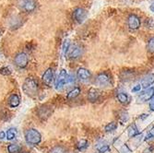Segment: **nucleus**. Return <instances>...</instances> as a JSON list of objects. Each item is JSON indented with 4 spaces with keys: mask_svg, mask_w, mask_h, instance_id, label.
I'll return each instance as SVG.
<instances>
[{
    "mask_svg": "<svg viewBox=\"0 0 154 153\" xmlns=\"http://www.w3.org/2000/svg\"><path fill=\"white\" fill-rule=\"evenodd\" d=\"M96 83L102 87L109 86L112 84V77L108 72H101L96 77Z\"/></svg>",
    "mask_w": 154,
    "mask_h": 153,
    "instance_id": "423d86ee",
    "label": "nucleus"
},
{
    "mask_svg": "<svg viewBox=\"0 0 154 153\" xmlns=\"http://www.w3.org/2000/svg\"><path fill=\"white\" fill-rule=\"evenodd\" d=\"M52 112H53V110L50 106L43 105V106L39 107V109L37 110V115L42 120H45L51 115Z\"/></svg>",
    "mask_w": 154,
    "mask_h": 153,
    "instance_id": "9d476101",
    "label": "nucleus"
},
{
    "mask_svg": "<svg viewBox=\"0 0 154 153\" xmlns=\"http://www.w3.org/2000/svg\"><path fill=\"white\" fill-rule=\"evenodd\" d=\"M153 96H154V89L153 88L148 89L146 91H144L137 97V103H146L151 100Z\"/></svg>",
    "mask_w": 154,
    "mask_h": 153,
    "instance_id": "9b49d317",
    "label": "nucleus"
},
{
    "mask_svg": "<svg viewBox=\"0 0 154 153\" xmlns=\"http://www.w3.org/2000/svg\"><path fill=\"white\" fill-rule=\"evenodd\" d=\"M22 148L18 144H10L8 146V153H20Z\"/></svg>",
    "mask_w": 154,
    "mask_h": 153,
    "instance_id": "aec40b11",
    "label": "nucleus"
},
{
    "mask_svg": "<svg viewBox=\"0 0 154 153\" xmlns=\"http://www.w3.org/2000/svg\"><path fill=\"white\" fill-rule=\"evenodd\" d=\"M117 100L122 104H127V103H129L130 97L127 93H125V92H120V93L117 94Z\"/></svg>",
    "mask_w": 154,
    "mask_h": 153,
    "instance_id": "6ab92c4d",
    "label": "nucleus"
},
{
    "mask_svg": "<svg viewBox=\"0 0 154 153\" xmlns=\"http://www.w3.org/2000/svg\"><path fill=\"white\" fill-rule=\"evenodd\" d=\"M120 152L121 153H131V149L128 148V146L125 144V145H123L121 149H120Z\"/></svg>",
    "mask_w": 154,
    "mask_h": 153,
    "instance_id": "7c9ffc66",
    "label": "nucleus"
},
{
    "mask_svg": "<svg viewBox=\"0 0 154 153\" xmlns=\"http://www.w3.org/2000/svg\"><path fill=\"white\" fill-rule=\"evenodd\" d=\"M0 36H1V31H0Z\"/></svg>",
    "mask_w": 154,
    "mask_h": 153,
    "instance_id": "e433bc0d",
    "label": "nucleus"
},
{
    "mask_svg": "<svg viewBox=\"0 0 154 153\" xmlns=\"http://www.w3.org/2000/svg\"><path fill=\"white\" fill-rule=\"evenodd\" d=\"M149 108H150V110L154 111V96L152 97V99L150 100V103H149Z\"/></svg>",
    "mask_w": 154,
    "mask_h": 153,
    "instance_id": "473e14b6",
    "label": "nucleus"
},
{
    "mask_svg": "<svg viewBox=\"0 0 154 153\" xmlns=\"http://www.w3.org/2000/svg\"><path fill=\"white\" fill-rule=\"evenodd\" d=\"M147 48H148V51L149 53H154V37L150 38L149 41H148V44H147Z\"/></svg>",
    "mask_w": 154,
    "mask_h": 153,
    "instance_id": "cd10ccee",
    "label": "nucleus"
},
{
    "mask_svg": "<svg viewBox=\"0 0 154 153\" xmlns=\"http://www.w3.org/2000/svg\"><path fill=\"white\" fill-rule=\"evenodd\" d=\"M149 9H150V11H151V12H153V13H154V1L150 4V6H149Z\"/></svg>",
    "mask_w": 154,
    "mask_h": 153,
    "instance_id": "f704fd0d",
    "label": "nucleus"
},
{
    "mask_svg": "<svg viewBox=\"0 0 154 153\" xmlns=\"http://www.w3.org/2000/svg\"><path fill=\"white\" fill-rule=\"evenodd\" d=\"M42 79H43V82L44 84L47 87H52L54 82L55 81L54 79V69L53 68H47L45 72L44 73L43 75V78H42Z\"/></svg>",
    "mask_w": 154,
    "mask_h": 153,
    "instance_id": "1a4fd4ad",
    "label": "nucleus"
},
{
    "mask_svg": "<svg viewBox=\"0 0 154 153\" xmlns=\"http://www.w3.org/2000/svg\"><path fill=\"white\" fill-rule=\"evenodd\" d=\"M20 103V96L16 93H13L9 96L8 100V104L10 108H17Z\"/></svg>",
    "mask_w": 154,
    "mask_h": 153,
    "instance_id": "4468645a",
    "label": "nucleus"
},
{
    "mask_svg": "<svg viewBox=\"0 0 154 153\" xmlns=\"http://www.w3.org/2000/svg\"><path fill=\"white\" fill-rule=\"evenodd\" d=\"M10 73H11V71L8 66H3V67L0 68V74L7 76V75H9Z\"/></svg>",
    "mask_w": 154,
    "mask_h": 153,
    "instance_id": "c85d7f7f",
    "label": "nucleus"
},
{
    "mask_svg": "<svg viewBox=\"0 0 154 153\" xmlns=\"http://www.w3.org/2000/svg\"><path fill=\"white\" fill-rule=\"evenodd\" d=\"M19 7L21 10L30 13L36 9L37 3L35 2V0H20Z\"/></svg>",
    "mask_w": 154,
    "mask_h": 153,
    "instance_id": "0eeeda50",
    "label": "nucleus"
},
{
    "mask_svg": "<svg viewBox=\"0 0 154 153\" xmlns=\"http://www.w3.org/2000/svg\"><path fill=\"white\" fill-rule=\"evenodd\" d=\"M39 82L36 78L29 77L27 78L22 85V90L24 91L25 94H27L28 96H36L39 92Z\"/></svg>",
    "mask_w": 154,
    "mask_h": 153,
    "instance_id": "f257e3e1",
    "label": "nucleus"
},
{
    "mask_svg": "<svg viewBox=\"0 0 154 153\" xmlns=\"http://www.w3.org/2000/svg\"><path fill=\"white\" fill-rule=\"evenodd\" d=\"M141 89H142L141 84H137V85H136V86H134V87H133V89H132V92H139V91L141 90Z\"/></svg>",
    "mask_w": 154,
    "mask_h": 153,
    "instance_id": "2f4dec72",
    "label": "nucleus"
},
{
    "mask_svg": "<svg viewBox=\"0 0 154 153\" xmlns=\"http://www.w3.org/2000/svg\"><path fill=\"white\" fill-rule=\"evenodd\" d=\"M73 20L78 23V24H81L85 21L88 18V11L83 8H77L74 9L73 11Z\"/></svg>",
    "mask_w": 154,
    "mask_h": 153,
    "instance_id": "20e7f679",
    "label": "nucleus"
},
{
    "mask_svg": "<svg viewBox=\"0 0 154 153\" xmlns=\"http://www.w3.org/2000/svg\"><path fill=\"white\" fill-rule=\"evenodd\" d=\"M116 128H117V124L116 122H112V123H109L105 127V131L106 132H113Z\"/></svg>",
    "mask_w": 154,
    "mask_h": 153,
    "instance_id": "393cba45",
    "label": "nucleus"
},
{
    "mask_svg": "<svg viewBox=\"0 0 154 153\" xmlns=\"http://www.w3.org/2000/svg\"><path fill=\"white\" fill-rule=\"evenodd\" d=\"M140 25H141L140 18H139L137 15H136V14H130V15L128 17V26L130 30L136 31V30L139 29Z\"/></svg>",
    "mask_w": 154,
    "mask_h": 153,
    "instance_id": "6e6552de",
    "label": "nucleus"
},
{
    "mask_svg": "<svg viewBox=\"0 0 154 153\" xmlns=\"http://www.w3.org/2000/svg\"><path fill=\"white\" fill-rule=\"evenodd\" d=\"M76 147H77V148H78L79 150H80V151L85 150V149L88 148V147H89V142H88L87 140H85V139H82V140H80V141H79V142L77 143Z\"/></svg>",
    "mask_w": 154,
    "mask_h": 153,
    "instance_id": "5701e85b",
    "label": "nucleus"
},
{
    "mask_svg": "<svg viewBox=\"0 0 154 153\" xmlns=\"http://www.w3.org/2000/svg\"><path fill=\"white\" fill-rule=\"evenodd\" d=\"M24 136H25L26 143L31 145V146H37L42 141V135H41V133L38 130L34 129V128L27 129L25 131Z\"/></svg>",
    "mask_w": 154,
    "mask_h": 153,
    "instance_id": "f03ea898",
    "label": "nucleus"
},
{
    "mask_svg": "<svg viewBox=\"0 0 154 153\" xmlns=\"http://www.w3.org/2000/svg\"><path fill=\"white\" fill-rule=\"evenodd\" d=\"M100 97V91L95 88H91L88 91V99L91 103H95Z\"/></svg>",
    "mask_w": 154,
    "mask_h": 153,
    "instance_id": "dca6fc26",
    "label": "nucleus"
},
{
    "mask_svg": "<svg viewBox=\"0 0 154 153\" xmlns=\"http://www.w3.org/2000/svg\"><path fill=\"white\" fill-rule=\"evenodd\" d=\"M77 77L79 80L86 81V80H89L91 78V74L88 69L84 68V67H80L78 69V71H77Z\"/></svg>",
    "mask_w": 154,
    "mask_h": 153,
    "instance_id": "f8f14e48",
    "label": "nucleus"
},
{
    "mask_svg": "<svg viewBox=\"0 0 154 153\" xmlns=\"http://www.w3.org/2000/svg\"><path fill=\"white\" fill-rule=\"evenodd\" d=\"M15 65L20 68H25L29 65V57L24 52H20L16 54L15 58H14Z\"/></svg>",
    "mask_w": 154,
    "mask_h": 153,
    "instance_id": "39448f33",
    "label": "nucleus"
},
{
    "mask_svg": "<svg viewBox=\"0 0 154 153\" xmlns=\"http://www.w3.org/2000/svg\"><path fill=\"white\" fill-rule=\"evenodd\" d=\"M22 153H30V152H29V151H23Z\"/></svg>",
    "mask_w": 154,
    "mask_h": 153,
    "instance_id": "c9c22d12",
    "label": "nucleus"
},
{
    "mask_svg": "<svg viewBox=\"0 0 154 153\" xmlns=\"http://www.w3.org/2000/svg\"><path fill=\"white\" fill-rule=\"evenodd\" d=\"M97 149L99 151V153H105V152H108L110 150V147L107 145V144H101L100 146L97 147Z\"/></svg>",
    "mask_w": 154,
    "mask_h": 153,
    "instance_id": "a878e982",
    "label": "nucleus"
},
{
    "mask_svg": "<svg viewBox=\"0 0 154 153\" xmlns=\"http://www.w3.org/2000/svg\"><path fill=\"white\" fill-rule=\"evenodd\" d=\"M81 93V89L79 87H76L72 89L71 90H69L66 94V99L67 100H74Z\"/></svg>",
    "mask_w": 154,
    "mask_h": 153,
    "instance_id": "f3484780",
    "label": "nucleus"
},
{
    "mask_svg": "<svg viewBox=\"0 0 154 153\" xmlns=\"http://www.w3.org/2000/svg\"><path fill=\"white\" fill-rule=\"evenodd\" d=\"M21 19L18 16H16L15 18H13L11 20V23H10V26L12 29H16V28H19L20 25H21Z\"/></svg>",
    "mask_w": 154,
    "mask_h": 153,
    "instance_id": "b1692460",
    "label": "nucleus"
},
{
    "mask_svg": "<svg viewBox=\"0 0 154 153\" xmlns=\"http://www.w3.org/2000/svg\"><path fill=\"white\" fill-rule=\"evenodd\" d=\"M49 153H68V149L64 147V146H60V145H57L54 147Z\"/></svg>",
    "mask_w": 154,
    "mask_h": 153,
    "instance_id": "412c9836",
    "label": "nucleus"
},
{
    "mask_svg": "<svg viewBox=\"0 0 154 153\" xmlns=\"http://www.w3.org/2000/svg\"><path fill=\"white\" fill-rule=\"evenodd\" d=\"M17 136H18V130L14 127L8 129V131L6 132V138L9 141L15 139V138L17 137Z\"/></svg>",
    "mask_w": 154,
    "mask_h": 153,
    "instance_id": "a211bd4d",
    "label": "nucleus"
},
{
    "mask_svg": "<svg viewBox=\"0 0 154 153\" xmlns=\"http://www.w3.org/2000/svg\"><path fill=\"white\" fill-rule=\"evenodd\" d=\"M153 137H154V127L147 134V136L145 137V140H149V139H151V138H153Z\"/></svg>",
    "mask_w": 154,
    "mask_h": 153,
    "instance_id": "c756f323",
    "label": "nucleus"
},
{
    "mask_svg": "<svg viewBox=\"0 0 154 153\" xmlns=\"http://www.w3.org/2000/svg\"><path fill=\"white\" fill-rule=\"evenodd\" d=\"M73 81V78H71L70 75H68L66 69H61L57 78L55 79V88L57 90H61L63 89L66 84Z\"/></svg>",
    "mask_w": 154,
    "mask_h": 153,
    "instance_id": "7ed1b4c3",
    "label": "nucleus"
},
{
    "mask_svg": "<svg viewBox=\"0 0 154 153\" xmlns=\"http://www.w3.org/2000/svg\"><path fill=\"white\" fill-rule=\"evenodd\" d=\"M128 136L129 137H135L136 136H137L139 134V131L137 128L136 124H131V126L128 129Z\"/></svg>",
    "mask_w": 154,
    "mask_h": 153,
    "instance_id": "4be33fe9",
    "label": "nucleus"
},
{
    "mask_svg": "<svg viewBox=\"0 0 154 153\" xmlns=\"http://www.w3.org/2000/svg\"><path fill=\"white\" fill-rule=\"evenodd\" d=\"M149 116V115H146V114H144V115H141L140 116H139V119H141V120H144V119H146L147 117Z\"/></svg>",
    "mask_w": 154,
    "mask_h": 153,
    "instance_id": "72a5a7b5",
    "label": "nucleus"
},
{
    "mask_svg": "<svg viewBox=\"0 0 154 153\" xmlns=\"http://www.w3.org/2000/svg\"><path fill=\"white\" fill-rule=\"evenodd\" d=\"M154 83V74L153 73H149L148 75H146L143 79L141 80V87L144 89H148L149 87H150Z\"/></svg>",
    "mask_w": 154,
    "mask_h": 153,
    "instance_id": "2eb2a0df",
    "label": "nucleus"
},
{
    "mask_svg": "<svg viewBox=\"0 0 154 153\" xmlns=\"http://www.w3.org/2000/svg\"><path fill=\"white\" fill-rule=\"evenodd\" d=\"M69 47H70V41H69V40H66L64 41L63 44V46H62V53H63V55H66V53L68 52L69 50Z\"/></svg>",
    "mask_w": 154,
    "mask_h": 153,
    "instance_id": "bb28decb",
    "label": "nucleus"
},
{
    "mask_svg": "<svg viewBox=\"0 0 154 153\" xmlns=\"http://www.w3.org/2000/svg\"><path fill=\"white\" fill-rule=\"evenodd\" d=\"M82 54H83V48L79 45H76L71 49L70 52H69L68 57L70 59H78Z\"/></svg>",
    "mask_w": 154,
    "mask_h": 153,
    "instance_id": "ddd939ff",
    "label": "nucleus"
}]
</instances>
